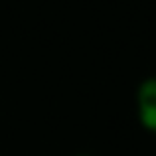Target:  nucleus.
I'll return each instance as SVG.
<instances>
[{"mask_svg":"<svg viewBox=\"0 0 156 156\" xmlns=\"http://www.w3.org/2000/svg\"><path fill=\"white\" fill-rule=\"evenodd\" d=\"M136 111L138 121L146 130L156 129V77H146L136 89Z\"/></svg>","mask_w":156,"mask_h":156,"instance_id":"obj_1","label":"nucleus"},{"mask_svg":"<svg viewBox=\"0 0 156 156\" xmlns=\"http://www.w3.org/2000/svg\"><path fill=\"white\" fill-rule=\"evenodd\" d=\"M77 156H89V154H77Z\"/></svg>","mask_w":156,"mask_h":156,"instance_id":"obj_2","label":"nucleus"},{"mask_svg":"<svg viewBox=\"0 0 156 156\" xmlns=\"http://www.w3.org/2000/svg\"><path fill=\"white\" fill-rule=\"evenodd\" d=\"M154 134H156V129H154Z\"/></svg>","mask_w":156,"mask_h":156,"instance_id":"obj_3","label":"nucleus"}]
</instances>
